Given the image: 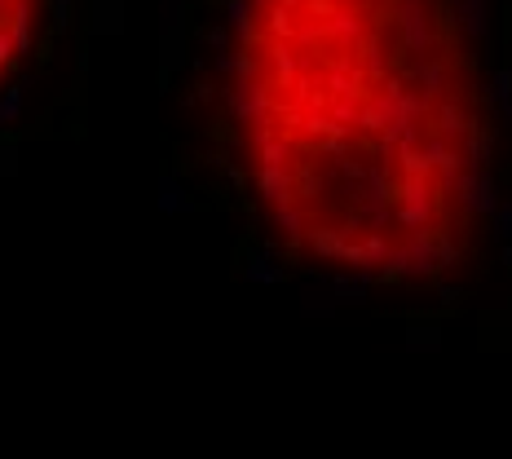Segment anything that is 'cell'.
I'll return each mask as SVG.
<instances>
[{
    "label": "cell",
    "instance_id": "cell-1",
    "mask_svg": "<svg viewBox=\"0 0 512 459\" xmlns=\"http://www.w3.org/2000/svg\"><path fill=\"white\" fill-rule=\"evenodd\" d=\"M199 181L265 261L446 301L504 190V84L468 0H230Z\"/></svg>",
    "mask_w": 512,
    "mask_h": 459
},
{
    "label": "cell",
    "instance_id": "cell-2",
    "mask_svg": "<svg viewBox=\"0 0 512 459\" xmlns=\"http://www.w3.org/2000/svg\"><path fill=\"white\" fill-rule=\"evenodd\" d=\"M58 31V0H0V124L36 84Z\"/></svg>",
    "mask_w": 512,
    "mask_h": 459
}]
</instances>
